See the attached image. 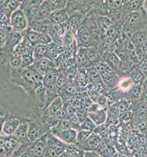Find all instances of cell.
Listing matches in <instances>:
<instances>
[{
    "mask_svg": "<svg viewBox=\"0 0 147 157\" xmlns=\"http://www.w3.org/2000/svg\"><path fill=\"white\" fill-rule=\"evenodd\" d=\"M34 63H35V59L33 58L32 53L24 55L21 57V68L28 67L32 66Z\"/></svg>",
    "mask_w": 147,
    "mask_h": 157,
    "instance_id": "37",
    "label": "cell"
},
{
    "mask_svg": "<svg viewBox=\"0 0 147 157\" xmlns=\"http://www.w3.org/2000/svg\"><path fill=\"white\" fill-rule=\"evenodd\" d=\"M92 132L87 131V130H79L77 131V138H76V144L82 148V145L84 144V142L89 139Z\"/></svg>",
    "mask_w": 147,
    "mask_h": 157,
    "instance_id": "30",
    "label": "cell"
},
{
    "mask_svg": "<svg viewBox=\"0 0 147 157\" xmlns=\"http://www.w3.org/2000/svg\"><path fill=\"white\" fill-rule=\"evenodd\" d=\"M101 143H102L101 137L98 134L92 132L89 137V139L82 145V148L83 151H98Z\"/></svg>",
    "mask_w": 147,
    "mask_h": 157,
    "instance_id": "14",
    "label": "cell"
},
{
    "mask_svg": "<svg viewBox=\"0 0 147 157\" xmlns=\"http://www.w3.org/2000/svg\"><path fill=\"white\" fill-rule=\"evenodd\" d=\"M143 87H144V89L145 90H147V76L145 77V81L143 82Z\"/></svg>",
    "mask_w": 147,
    "mask_h": 157,
    "instance_id": "45",
    "label": "cell"
},
{
    "mask_svg": "<svg viewBox=\"0 0 147 157\" xmlns=\"http://www.w3.org/2000/svg\"><path fill=\"white\" fill-rule=\"evenodd\" d=\"M64 108V99L61 96L58 95L52 99V101L47 106L46 109V114L47 116L56 117L58 115V113Z\"/></svg>",
    "mask_w": 147,
    "mask_h": 157,
    "instance_id": "10",
    "label": "cell"
},
{
    "mask_svg": "<svg viewBox=\"0 0 147 157\" xmlns=\"http://www.w3.org/2000/svg\"><path fill=\"white\" fill-rule=\"evenodd\" d=\"M6 1V0H0V6H2Z\"/></svg>",
    "mask_w": 147,
    "mask_h": 157,
    "instance_id": "47",
    "label": "cell"
},
{
    "mask_svg": "<svg viewBox=\"0 0 147 157\" xmlns=\"http://www.w3.org/2000/svg\"><path fill=\"white\" fill-rule=\"evenodd\" d=\"M126 27H128L131 31L137 32L143 30L147 27V13L143 10L129 13L125 19Z\"/></svg>",
    "mask_w": 147,
    "mask_h": 157,
    "instance_id": "1",
    "label": "cell"
},
{
    "mask_svg": "<svg viewBox=\"0 0 147 157\" xmlns=\"http://www.w3.org/2000/svg\"><path fill=\"white\" fill-rule=\"evenodd\" d=\"M28 128H29V122L23 121L17 128L16 132L13 134V137L22 144H25L26 141L28 142Z\"/></svg>",
    "mask_w": 147,
    "mask_h": 157,
    "instance_id": "18",
    "label": "cell"
},
{
    "mask_svg": "<svg viewBox=\"0 0 147 157\" xmlns=\"http://www.w3.org/2000/svg\"><path fill=\"white\" fill-rule=\"evenodd\" d=\"M139 100H140V102L147 105V90L144 89V91H143V93L141 95V98L139 99Z\"/></svg>",
    "mask_w": 147,
    "mask_h": 157,
    "instance_id": "42",
    "label": "cell"
},
{
    "mask_svg": "<svg viewBox=\"0 0 147 157\" xmlns=\"http://www.w3.org/2000/svg\"><path fill=\"white\" fill-rule=\"evenodd\" d=\"M88 116L98 127V126H100L103 124H105L106 118H107V112H106V108H101L94 113H88Z\"/></svg>",
    "mask_w": 147,
    "mask_h": 157,
    "instance_id": "20",
    "label": "cell"
},
{
    "mask_svg": "<svg viewBox=\"0 0 147 157\" xmlns=\"http://www.w3.org/2000/svg\"><path fill=\"white\" fill-rule=\"evenodd\" d=\"M65 51L66 49L64 48V46L62 44H57V43L51 42V44H48V53H47L46 58L55 62L57 60V59Z\"/></svg>",
    "mask_w": 147,
    "mask_h": 157,
    "instance_id": "16",
    "label": "cell"
},
{
    "mask_svg": "<svg viewBox=\"0 0 147 157\" xmlns=\"http://www.w3.org/2000/svg\"><path fill=\"white\" fill-rule=\"evenodd\" d=\"M77 39L82 44H88L91 40V34L86 26H81L75 34Z\"/></svg>",
    "mask_w": 147,
    "mask_h": 157,
    "instance_id": "23",
    "label": "cell"
},
{
    "mask_svg": "<svg viewBox=\"0 0 147 157\" xmlns=\"http://www.w3.org/2000/svg\"><path fill=\"white\" fill-rule=\"evenodd\" d=\"M121 62H122V60L120 59V57L117 54H115L114 52H111V53L108 54L106 63L111 67L114 70H118L119 69Z\"/></svg>",
    "mask_w": 147,
    "mask_h": 157,
    "instance_id": "29",
    "label": "cell"
},
{
    "mask_svg": "<svg viewBox=\"0 0 147 157\" xmlns=\"http://www.w3.org/2000/svg\"><path fill=\"white\" fill-rule=\"evenodd\" d=\"M12 31H13L12 29H3V28H0V51L3 49V47L5 46L6 43L7 41L9 34Z\"/></svg>",
    "mask_w": 147,
    "mask_h": 157,
    "instance_id": "35",
    "label": "cell"
},
{
    "mask_svg": "<svg viewBox=\"0 0 147 157\" xmlns=\"http://www.w3.org/2000/svg\"><path fill=\"white\" fill-rule=\"evenodd\" d=\"M22 34L28 38V40L30 42L33 46L36 44H49L52 42V39L50 36L49 34L35 31L30 29H28Z\"/></svg>",
    "mask_w": 147,
    "mask_h": 157,
    "instance_id": "6",
    "label": "cell"
},
{
    "mask_svg": "<svg viewBox=\"0 0 147 157\" xmlns=\"http://www.w3.org/2000/svg\"><path fill=\"white\" fill-rule=\"evenodd\" d=\"M55 65L56 64L54 61H52V60H51L47 58H43L39 59V60L35 61V63L32 66L36 67L42 75H44L46 73H48L51 70H55V67H56Z\"/></svg>",
    "mask_w": 147,
    "mask_h": 157,
    "instance_id": "11",
    "label": "cell"
},
{
    "mask_svg": "<svg viewBox=\"0 0 147 157\" xmlns=\"http://www.w3.org/2000/svg\"><path fill=\"white\" fill-rule=\"evenodd\" d=\"M144 3L145 0H127L125 4L123 6V11L126 13V15L131 12L141 11L144 9Z\"/></svg>",
    "mask_w": 147,
    "mask_h": 157,
    "instance_id": "19",
    "label": "cell"
},
{
    "mask_svg": "<svg viewBox=\"0 0 147 157\" xmlns=\"http://www.w3.org/2000/svg\"><path fill=\"white\" fill-rule=\"evenodd\" d=\"M32 50L33 45L30 44V42L28 40V38L23 36V39L15 46V48L13 50V53L22 57L24 55L32 53Z\"/></svg>",
    "mask_w": 147,
    "mask_h": 157,
    "instance_id": "15",
    "label": "cell"
},
{
    "mask_svg": "<svg viewBox=\"0 0 147 157\" xmlns=\"http://www.w3.org/2000/svg\"><path fill=\"white\" fill-rule=\"evenodd\" d=\"M47 1L49 2L51 6L54 11V10H58V9L66 8L69 0H47Z\"/></svg>",
    "mask_w": 147,
    "mask_h": 157,
    "instance_id": "36",
    "label": "cell"
},
{
    "mask_svg": "<svg viewBox=\"0 0 147 157\" xmlns=\"http://www.w3.org/2000/svg\"><path fill=\"white\" fill-rule=\"evenodd\" d=\"M49 19L53 23L66 24V22L68 21V19H69V13L66 8L54 10L51 13Z\"/></svg>",
    "mask_w": 147,
    "mask_h": 157,
    "instance_id": "13",
    "label": "cell"
},
{
    "mask_svg": "<svg viewBox=\"0 0 147 157\" xmlns=\"http://www.w3.org/2000/svg\"><path fill=\"white\" fill-rule=\"evenodd\" d=\"M143 91H144L143 84L139 83V84H134V86L127 92V94L131 100H139Z\"/></svg>",
    "mask_w": 147,
    "mask_h": 157,
    "instance_id": "25",
    "label": "cell"
},
{
    "mask_svg": "<svg viewBox=\"0 0 147 157\" xmlns=\"http://www.w3.org/2000/svg\"><path fill=\"white\" fill-rule=\"evenodd\" d=\"M104 2L108 9L116 10V9H120L121 7H123L126 0H104Z\"/></svg>",
    "mask_w": 147,
    "mask_h": 157,
    "instance_id": "33",
    "label": "cell"
},
{
    "mask_svg": "<svg viewBox=\"0 0 147 157\" xmlns=\"http://www.w3.org/2000/svg\"><path fill=\"white\" fill-rule=\"evenodd\" d=\"M144 11L147 13V0H145V3H144Z\"/></svg>",
    "mask_w": 147,
    "mask_h": 157,
    "instance_id": "46",
    "label": "cell"
},
{
    "mask_svg": "<svg viewBox=\"0 0 147 157\" xmlns=\"http://www.w3.org/2000/svg\"><path fill=\"white\" fill-rule=\"evenodd\" d=\"M43 1H44V0H28V3H27L25 6H27V5H31V6H40L42 4H43ZM21 8H22V7H21Z\"/></svg>",
    "mask_w": 147,
    "mask_h": 157,
    "instance_id": "41",
    "label": "cell"
},
{
    "mask_svg": "<svg viewBox=\"0 0 147 157\" xmlns=\"http://www.w3.org/2000/svg\"><path fill=\"white\" fill-rule=\"evenodd\" d=\"M96 102L98 103L100 107H102V108H106V106L107 105L108 100H107V98H106L105 95H99L98 99L96 100Z\"/></svg>",
    "mask_w": 147,
    "mask_h": 157,
    "instance_id": "39",
    "label": "cell"
},
{
    "mask_svg": "<svg viewBox=\"0 0 147 157\" xmlns=\"http://www.w3.org/2000/svg\"><path fill=\"white\" fill-rule=\"evenodd\" d=\"M21 143L13 136L0 134V157H13Z\"/></svg>",
    "mask_w": 147,
    "mask_h": 157,
    "instance_id": "2",
    "label": "cell"
},
{
    "mask_svg": "<svg viewBox=\"0 0 147 157\" xmlns=\"http://www.w3.org/2000/svg\"><path fill=\"white\" fill-rule=\"evenodd\" d=\"M23 121L17 117V116H9L6 117L4 124L2 125L1 133L4 136H13L14 132H16L17 128Z\"/></svg>",
    "mask_w": 147,
    "mask_h": 157,
    "instance_id": "7",
    "label": "cell"
},
{
    "mask_svg": "<svg viewBox=\"0 0 147 157\" xmlns=\"http://www.w3.org/2000/svg\"><path fill=\"white\" fill-rule=\"evenodd\" d=\"M28 20L25 14L23 9L19 8L12 13L11 28L13 31L23 33L28 29Z\"/></svg>",
    "mask_w": 147,
    "mask_h": 157,
    "instance_id": "4",
    "label": "cell"
},
{
    "mask_svg": "<svg viewBox=\"0 0 147 157\" xmlns=\"http://www.w3.org/2000/svg\"><path fill=\"white\" fill-rule=\"evenodd\" d=\"M58 75L55 70H51L43 75V84L48 91H56Z\"/></svg>",
    "mask_w": 147,
    "mask_h": 157,
    "instance_id": "12",
    "label": "cell"
},
{
    "mask_svg": "<svg viewBox=\"0 0 147 157\" xmlns=\"http://www.w3.org/2000/svg\"><path fill=\"white\" fill-rule=\"evenodd\" d=\"M17 1L21 3V7H22V6H24L25 5L28 3V0H17Z\"/></svg>",
    "mask_w": 147,
    "mask_h": 157,
    "instance_id": "44",
    "label": "cell"
},
{
    "mask_svg": "<svg viewBox=\"0 0 147 157\" xmlns=\"http://www.w3.org/2000/svg\"><path fill=\"white\" fill-rule=\"evenodd\" d=\"M96 128H97L96 124L92 122V120L89 116H87L80 125V130L82 129V130H87V131H90V132H93Z\"/></svg>",
    "mask_w": 147,
    "mask_h": 157,
    "instance_id": "34",
    "label": "cell"
},
{
    "mask_svg": "<svg viewBox=\"0 0 147 157\" xmlns=\"http://www.w3.org/2000/svg\"><path fill=\"white\" fill-rule=\"evenodd\" d=\"M97 21H98V26L99 29L101 31H103L105 34L107 31V29L113 25L112 19L108 16H98L97 18Z\"/></svg>",
    "mask_w": 147,
    "mask_h": 157,
    "instance_id": "26",
    "label": "cell"
},
{
    "mask_svg": "<svg viewBox=\"0 0 147 157\" xmlns=\"http://www.w3.org/2000/svg\"><path fill=\"white\" fill-rule=\"evenodd\" d=\"M50 132L66 145L76 144L77 130H75L74 128H68V129L51 128V130Z\"/></svg>",
    "mask_w": 147,
    "mask_h": 157,
    "instance_id": "5",
    "label": "cell"
},
{
    "mask_svg": "<svg viewBox=\"0 0 147 157\" xmlns=\"http://www.w3.org/2000/svg\"><path fill=\"white\" fill-rule=\"evenodd\" d=\"M8 64L11 68H21V56L15 53H12L8 59Z\"/></svg>",
    "mask_w": 147,
    "mask_h": 157,
    "instance_id": "32",
    "label": "cell"
},
{
    "mask_svg": "<svg viewBox=\"0 0 147 157\" xmlns=\"http://www.w3.org/2000/svg\"><path fill=\"white\" fill-rule=\"evenodd\" d=\"M47 134L48 132L43 135L41 138L33 142L28 147V151L32 157H43L44 151L47 145Z\"/></svg>",
    "mask_w": 147,
    "mask_h": 157,
    "instance_id": "8",
    "label": "cell"
},
{
    "mask_svg": "<svg viewBox=\"0 0 147 157\" xmlns=\"http://www.w3.org/2000/svg\"><path fill=\"white\" fill-rule=\"evenodd\" d=\"M82 157H104L98 151H83Z\"/></svg>",
    "mask_w": 147,
    "mask_h": 157,
    "instance_id": "38",
    "label": "cell"
},
{
    "mask_svg": "<svg viewBox=\"0 0 147 157\" xmlns=\"http://www.w3.org/2000/svg\"><path fill=\"white\" fill-rule=\"evenodd\" d=\"M11 12L3 8H0V28L12 29L11 28Z\"/></svg>",
    "mask_w": 147,
    "mask_h": 157,
    "instance_id": "24",
    "label": "cell"
},
{
    "mask_svg": "<svg viewBox=\"0 0 147 157\" xmlns=\"http://www.w3.org/2000/svg\"><path fill=\"white\" fill-rule=\"evenodd\" d=\"M132 42L136 45H144L147 43V33L139 30L137 32H134L132 35Z\"/></svg>",
    "mask_w": 147,
    "mask_h": 157,
    "instance_id": "27",
    "label": "cell"
},
{
    "mask_svg": "<svg viewBox=\"0 0 147 157\" xmlns=\"http://www.w3.org/2000/svg\"><path fill=\"white\" fill-rule=\"evenodd\" d=\"M21 5L20 2H18L17 0H6L1 6L0 8L6 9L11 13H13L14 11H16L17 9L21 8Z\"/></svg>",
    "mask_w": 147,
    "mask_h": 157,
    "instance_id": "31",
    "label": "cell"
},
{
    "mask_svg": "<svg viewBox=\"0 0 147 157\" xmlns=\"http://www.w3.org/2000/svg\"><path fill=\"white\" fill-rule=\"evenodd\" d=\"M139 68L141 69V71L144 73V75H145V77L147 76V60H143L139 66Z\"/></svg>",
    "mask_w": 147,
    "mask_h": 157,
    "instance_id": "40",
    "label": "cell"
},
{
    "mask_svg": "<svg viewBox=\"0 0 147 157\" xmlns=\"http://www.w3.org/2000/svg\"><path fill=\"white\" fill-rule=\"evenodd\" d=\"M82 20H83V14L79 12H76L73 14L69 15V19H68V21L66 22V25L74 33L76 34L77 30L82 26Z\"/></svg>",
    "mask_w": 147,
    "mask_h": 157,
    "instance_id": "17",
    "label": "cell"
},
{
    "mask_svg": "<svg viewBox=\"0 0 147 157\" xmlns=\"http://www.w3.org/2000/svg\"><path fill=\"white\" fill-rule=\"evenodd\" d=\"M66 145L49 132L47 134V145L43 157H59L66 150Z\"/></svg>",
    "mask_w": 147,
    "mask_h": 157,
    "instance_id": "3",
    "label": "cell"
},
{
    "mask_svg": "<svg viewBox=\"0 0 147 157\" xmlns=\"http://www.w3.org/2000/svg\"><path fill=\"white\" fill-rule=\"evenodd\" d=\"M130 76L133 79L134 83L136 84H139V83L142 84L143 82L145 81V75L141 71V69L139 67H134L131 70Z\"/></svg>",
    "mask_w": 147,
    "mask_h": 157,
    "instance_id": "28",
    "label": "cell"
},
{
    "mask_svg": "<svg viewBox=\"0 0 147 157\" xmlns=\"http://www.w3.org/2000/svg\"><path fill=\"white\" fill-rule=\"evenodd\" d=\"M59 157H76L74 156V155H71L70 153H68V152H66V151H65Z\"/></svg>",
    "mask_w": 147,
    "mask_h": 157,
    "instance_id": "43",
    "label": "cell"
},
{
    "mask_svg": "<svg viewBox=\"0 0 147 157\" xmlns=\"http://www.w3.org/2000/svg\"><path fill=\"white\" fill-rule=\"evenodd\" d=\"M134 84H136V83H134L133 79L130 75L129 76H123V77L120 78L116 89L119 91H121L122 93H127L134 86Z\"/></svg>",
    "mask_w": 147,
    "mask_h": 157,
    "instance_id": "21",
    "label": "cell"
},
{
    "mask_svg": "<svg viewBox=\"0 0 147 157\" xmlns=\"http://www.w3.org/2000/svg\"><path fill=\"white\" fill-rule=\"evenodd\" d=\"M48 53V44H36L33 46L32 55L35 61L46 58Z\"/></svg>",
    "mask_w": 147,
    "mask_h": 157,
    "instance_id": "22",
    "label": "cell"
},
{
    "mask_svg": "<svg viewBox=\"0 0 147 157\" xmlns=\"http://www.w3.org/2000/svg\"><path fill=\"white\" fill-rule=\"evenodd\" d=\"M45 133L47 132L43 130V127H42L40 124H38L36 122H29L28 140L30 143V145L39 138H41Z\"/></svg>",
    "mask_w": 147,
    "mask_h": 157,
    "instance_id": "9",
    "label": "cell"
}]
</instances>
